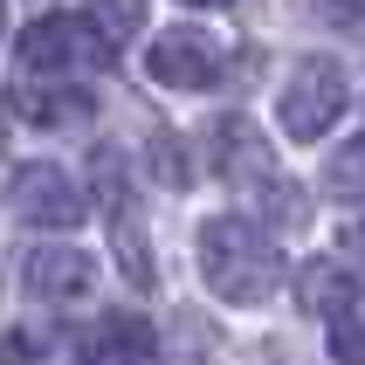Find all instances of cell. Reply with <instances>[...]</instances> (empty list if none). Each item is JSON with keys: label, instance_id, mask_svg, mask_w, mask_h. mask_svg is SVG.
<instances>
[{"label": "cell", "instance_id": "cell-14", "mask_svg": "<svg viewBox=\"0 0 365 365\" xmlns=\"http://www.w3.org/2000/svg\"><path fill=\"white\" fill-rule=\"evenodd\" d=\"M304 7L324 21V28H359L365 21V0H304Z\"/></svg>", "mask_w": 365, "mask_h": 365}, {"label": "cell", "instance_id": "cell-15", "mask_svg": "<svg viewBox=\"0 0 365 365\" xmlns=\"http://www.w3.org/2000/svg\"><path fill=\"white\" fill-rule=\"evenodd\" d=\"M152 173H159L165 186H186V165H180V145L173 138H152Z\"/></svg>", "mask_w": 365, "mask_h": 365}, {"label": "cell", "instance_id": "cell-6", "mask_svg": "<svg viewBox=\"0 0 365 365\" xmlns=\"http://www.w3.org/2000/svg\"><path fill=\"white\" fill-rule=\"evenodd\" d=\"M145 69H152V83H165V90H207V83L221 76V48H214V35H200V28H165V35L145 48Z\"/></svg>", "mask_w": 365, "mask_h": 365}, {"label": "cell", "instance_id": "cell-4", "mask_svg": "<svg viewBox=\"0 0 365 365\" xmlns=\"http://www.w3.org/2000/svg\"><path fill=\"white\" fill-rule=\"evenodd\" d=\"M7 207H14L28 227H48V235H62V227H76L83 221V193L76 180L62 173V165L35 159V165H21L14 186H7Z\"/></svg>", "mask_w": 365, "mask_h": 365}, {"label": "cell", "instance_id": "cell-7", "mask_svg": "<svg viewBox=\"0 0 365 365\" xmlns=\"http://www.w3.org/2000/svg\"><path fill=\"white\" fill-rule=\"evenodd\" d=\"M214 173H221V180H235L242 193H269V186L283 180V173H276V159H269V138L242 118V110H227V118L214 124Z\"/></svg>", "mask_w": 365, "mask_h": 365}, {"label": "cell", "instance_id": "cell-1", "mask_svg": "<svg viewBox=\"0 0 365 365\" xmlns=\"http://www.w3.org/2000/svg\"><path fill=\"white\" fill-rule=\"evenodd\" d=\"M200 276L221 304H269L283 289V248L248 214H214L200 227Z\"/></svg>", "mask_w": 365, "mask_h": 365}, {"label": "cell", "instance_id": "cell-13", "mask_svg": "<svg viewBox=\"0 0 365 365\" xmlns=\"http://www.w3.org/2000/svg\"><path fill=\"white\" fill-rule=\"evenodd\" d=\"M331 359L338 365H365V310H351L345 324H331Z\"/></svg>", "mask_w": 365, "mask_h": 365}, {"label": "cell", "instance_id": "cell-11", "mask_svg": "<svg viewBox=\"0 0 365 365\" xmlns=\"http://www.w3.org/2000/svg\"><path fill=\"white\" fill-rule=\"evenodd\" d=\"M83 28L97 35L103 56H118L124 41L145 35V0H83Z\"/></svg>", "mask_w": 365, "mask_h": 365}, {"label": "cell", "instance_id": "cell-12", "mask_svg": "<svg viewBox=\"0 0 365 365\" xmlns=\"http://www.w3.org/2000/svg\"><path fill=\"white\" fill-rule=\"evenodd\" d=\"M324 200H338V207H365V138L338 145V159L324 165Z\"/></svg>", "mask_w": 365, "mask_h": 365}, {"label": "cell", "instance_id": "cell-9", "mask_svg": "<svg viewBox=\"0 0 365 365\" xmlns=\"http://www.w3.org/2000/svg\"><path fill=\"white\" fill-rule=\"evenodd\" d=\"M152 351H159V331L145 324V317H131V310H103L97 324H90L83 359H97V365H145Z\"/></svg>", "mask_w": 365, "mask_h": 365}, {"label": "cell", "instance_id": "cell-5", "mask_svg": "<svg viewBox=\"0 0 365 365\" xmlns=\"http://www.w3.org/2000/svg\"><path fill=\"white\" fill-rule=\"evenodd\" d=\"M21 289L35 304H83L97 289V255H83L69 242H41L28 262H21Z\"/></svg>", "mask_w": 365, "mask_h": 365}, {"label": "cell", "instance_id": "cell-18", "mask_svg": "<svg viewBox=\"0 0 365 365\" xmlns=\"http://www.w3.org/2000/svg\"><path fill=\"white\" fill-rule=\"evenodd\" d=\"M0 35H7V0H0Z\"/></svg>", "mask_w": 365, "mask_h": 365}, {"label": "cell", "instance_id": "cell-17", "mask_svg": "<svg viewBox=\"0 0 365 365\" xmlns=\"http://www.w3.org/2000/svg\"><path fill=\"white\" fill-rule=\"evenodd\" d=\"M186 7H227V0H186Z\"/></svg>", "mask_w": 365, "mask_h": 365}, {"label": "cell", "instance_id": "cell-16", "mask_svg": "<svg viewBox=\"0 0 365 365\" xmlns=\"http://www.w3.org/2000/svg\"><path fill=\"white\" fill-rule=\"evenodd\" d=\"M345 248H351V255L365 262V221H351V227H345Z\"/></svg>", "mask_w": 365, "mask_h": 365}, {"label": "cell", "instance_id": "cell-10", "mask_svg": "<svg viewBox=\"0 0 365 365\" xmlns=\"http://www.w3.org/2000/svg\"><path fill=\"white\" fill-rule=\"evenodd\" d=\"M14 110H21L28 124L62 131V124H83V118H90V97H83V90H69V83H28V76H21Z\"/></svg>", "mask_w": 365, "mask_h": 365}, {"label": "cell", "instance_id": "cell-2", "mask_svg": "<svg viewBox=\"0 0 365 365\" xmlns=\"http://www.w3.org/2000/svg\"><path fill=\"white\" fill-rule=\"evenodd\" d=\"M345 103H351L345 69L324 62V56H310V62H297V76L283 83V131L297 145H317L331 124L345 118Z\"/></svg>", "mask_w": 365, "mask_h": 365}, {"label": "cell", "instance_id": "cell-3", "mask_svg": "<svg viewBox=\"0 0 365 365\" xmlns=\"http://www.w3.org/2000/svg\"><path fill=\"white\" fill-rule=\"evenodd\" d=\"M76 62H110L76 14H41L21 28V76L28 83H62Z\"/></svg>", "mask_w": 365, "mask_h": 365}, {"label": "cell", "instance_id": "cell-8", "mask_svg": "<svg viewBox=\"0 0 365 365\" xmlns=\"http://www.w3.org/2000/svg\"><path fill=\"white\" fill-rule=\"evenodd\" d=\"M365 283H359V269L345 262H331V255H317V262L297 269V304H304V317H324V324H345L351 310H359Z\"/></svg>", "mask_w": 365, "mask_h": 365}]
</instances>
